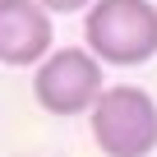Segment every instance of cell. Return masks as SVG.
Returning <instances> with one entry per match:
<instances>
[{"label":"cell","instance_id":"cell-1","mask_svg":"<svg viewBox=\"0 0 157 157\" xmlns=\"http://www.w3.org/2000/svg\"><path fill=\"white\" fill-rule=\"evenodd\" d=\"M83 46L111 69L148 65L157 56V0H97L83 14Z\"/></svg>","mask_w":157,"mask_h":157},{"label":"cell","instance_id":"cell-2","mask_svg":"<svg viewBox=\"0 0 157 157\" xmlns=\"http://www.w3.org/2000/svg\"><path fill=\"white\" fill-rule=\"evenodd\" d=\"M88 129L106 157H152L157 152V97L139 83H111L88 111Z\"/></svg>","mask_w":157,"mask_h":157},{"label":"cell","instance_id":"cell-3","mask_svg":"<svg viewBox=\"0 0 157 157\" xmlns=\"http://www.w3.org/2000/svg\"><path fill=\"white\" fill-rule=\"evenodd\" d=\"M106 93V65L88 46H56L37 69H33V97L46 116H83L97 106Z\"/></svg>","mask_w":157,"mask_h":157},{"label":"cell","instance_id":"cell-4","mask_svg":"<svg viewBox=\"0 0 157 157\" xmlns=\"http://www.w3.org/2000/svg\"><path fill=\"white\" fill-rule=\"evenodd\" d=\"M51 10H42L37 0H0V65L14 69H37L56 46Z\"/></svg>","mask_w":157,"mask_h":157},{"label":"cell","instance_id":"cell-5","mask_svg":"<svg viewBox=\"0 0 157 157\" xmlns=\"http://www.w3.org/2000/svg\"><path fill=\"white\" fill-rule=\"evenodd\" d=\"M42 10H51V14H88L97 0H37Z\"/></svg>","mask_w":157,"mask_h":157}]
</instances>
